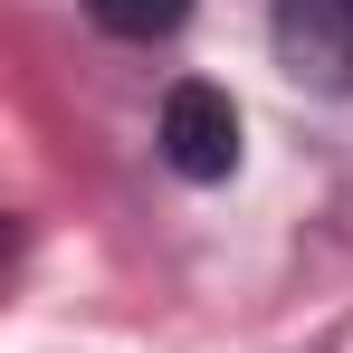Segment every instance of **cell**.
<instances>
[{"instance_id": "1", "label": "cell", "mask_w": 353, "mask_h": 353, "mask_svg": "<svg viewBox=\"0 0 353 353\" xmlns=\"http://www.w3.org/2000/svg\"><path fill=\"white\" fill-rule=\"evenodd\" d=\"M268 48L296 86L353 96V0H277L268 10Z\"/></svg>"}, {"instance_id": "2", "label": "cell", "mask_w": 353, "mask_h": 353, "mask_svg": "<svg viewBox=\"0 0 353 353\" xmlns=\"http://www.w3.org/2000/svg\"><path fill=\"white\" fill-rule=\"evenodd\" d=\"M163 163H172L181 181H230L239 172V105L220 96V86H172L163 96Z\"/></svg>"}, {"instance_id": "3", "label": "cell", "mask_w": 353, "mask_h": 353, "mask_svg": "<svg viewBox=\"0 0 353 353\" xmlns=\"http://www.w3.org/2000/svg\"><path fill=\"white\" fill-rule=\"evenodd\" d=\"M86 19L115 29V39H172L191 19V0H86Z\"/></svg>"}]
</instances>
